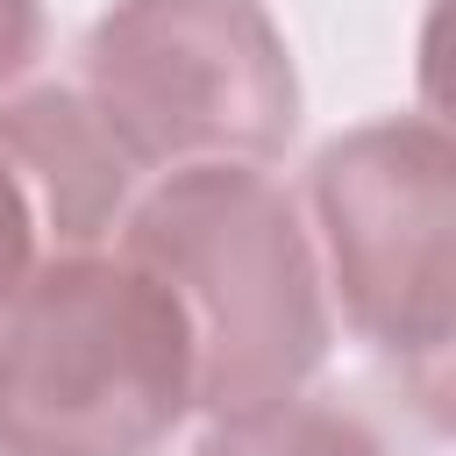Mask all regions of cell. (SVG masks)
I'll list each match as a JSON object with an SVG mask.
<instances>
[{
    "label": "cell",
    "mask_w": 456,
    "mask_h": 456,
    "mask_svg": "<svg viewBox=\"0 0 456 456\" xmlns=\"http://www.w3.org/2000/svg\"><path fill=\"white\" fill-rule=\"evenodd\" d=\"M192 406V328L135 256H50L7 299L0 456H157Z\"/></svg>",
    "instance_id": "obj_1"
},
{
    "label": "cell",
    "mask_w": 456,
    "mask_h": 456,
    "mask_svg": "<svg viewBox=\"0 0 456 456\" xmlns=\"http://www.w3.org/2000/svg\"><path fill=\"white\" fill-rule=\"evenodd\" d=\"M121 256L157 271L192 328L214 420L292 399L328 356V299L292 200L249 164H185L121 214Z\"/></svg>",
    "instance_id": "obj_2"
},
{
    "label": "cell",
    "mask_w": 456,
    "mask_h": 456,
    "mask_svg": "<svg viewBox=\"0 0 456 456\" xmlns=\"http://www.w3.org/2000/svg\"><path fill=\"white\" fill-rule=\"evenodd\" d=\"M78 100L135 171L264 164L299 128V71L264 0H114Z\"/></svg>",
    "instance_id": "obj_3"
},
{
    "label": "cell",
    "mask_w": 456,
    "mask_h": 456,
    "mask_svg": "<svg viewBox=\"0 0 456 456\" xmlns=\"http://www.w3.org/2000/svg\"><path fill=\"white\" fill-rule=\"evenodd\" d=\"M328 285L392 363L442 378L456 328V150L442 121L392 114L335 135L306 171Z\"/></svg>",
    "instance_id": "obj_4"
},
{
    "label": "cell",
    "mask_w": 456,
    "mask_h": 456,
    "mask_svg": "<svg viewBox=\"0 0 456 456\" xmlns=\"http://www.w3.org/2000/svg\"><path fill=\"white\" fill-rule=\"evenodd\" d=\"M0 164L28 192L50 256L100 249L128 214L135 164L114 150L100 114L64 86H43L0 107Z\"/></svg>",
    "instance_id": "obj_5"
},
{
    "label": "cell",
    "mask_w": 456,
    "mask_h": 456,
    "mask_svg": "<svg viewBox=\"0 0 456 456\" xmlns=\"http://www.w3.org/2000/svg\"><path fill=\"white\" fill-rule=\"evenodd\" d=\"M192 456H392L385 435L342 406V399H278L256 413H228L207 428V442Z\"/></svg>",
    "instance_id": "obj_6"
},
{
    "label": "cell",
    "mask_w": 456,
    "mask_h": 456,
    "mask_svg": "<svg viewBox=\"0 0 456 456\" xmlns=\"http://www.w3.org/2000/svg\"><path fill=\"white\" fill-rule=\"evenodd\" d=\"M36 264H50L43 228H36V207H28V192L14 185V171L0 164V314H7V299L28 285Z\"/></svg>",
    "instance_id": "obj_7"
},
{
    "label": "cell",
    "mask_w": 456,
    "mask_h": 456,
    "mask_svg": "<svg viewBox=\"0 0 456 456\" xmlns=\"http://www.w3.org/2000/svg\"><path fill=\"white\" fill-rule=\"evenodd\" d=\"M36 43H43V7L36 0H0V86L28 71Z\"/></svg>",
    "instance_id": "obj_8"
}]
</instances>
